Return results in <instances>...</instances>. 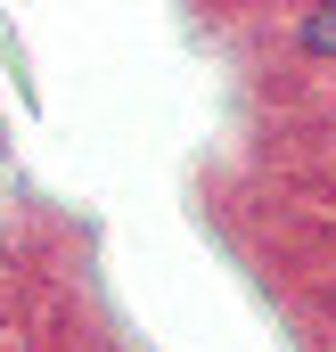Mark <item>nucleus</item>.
<instances>
[{
	"mask_svg": "<svg viewBox=\"0 0 336 352\" xmlns=\"http://www.w3.org/2000/svg\"><path fill=\"white\" fill-rule=\"evenodd\" d=\"M304 50L312 58H336V8H312L304 16Z\"/></svg>",
	"mask_w": 336,
	"mask_h": 352,
	"instance_id": "f257e3e1",
	"label": "nucleus"
}]
</instances>
